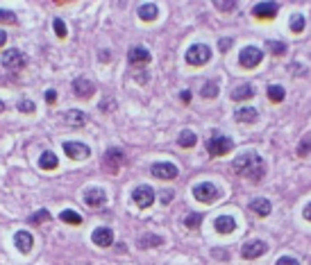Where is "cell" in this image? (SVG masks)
Here are the masks:
<instances>
[{"mask_svg": "<svg viewBox=\"0 0 311 265\" xmlns=\"http://www.w3.org/2000/svg\"><path fill=\"white\" fill-rule=\"evenodd\" d=\"M232 168H234L236 174L250 179V182H261L263 174H266V161L252 150H247V152H243V154L236 157L234 163H232Z\"/></svg>", "mask_w": 311, "mask_h": 265, "instance_id": "1", "label": "cell"}, {"mask_svg": "<svg viewBox=\"0 0 311 265\" xmlns=\"http://www.w3.org/2000/svg\"><path fill=\"white\" fill-rule=\"evenodd\" d=\"M232 147H234V141H232L230 136L220 134V131H216L212 139L207 141V150H209V154H212V157H225Z\"/></svg>", "mask_w": 311, "mask_h": 265, "instance_id": "2", "label": "cell"}, {"mask_svg": "<svg viewBox=\"0 0 311 265\" xmlns=\"http://www.w3.org/2000/svg\"><path fill=\"white\" fill-rule=\"evenodd\" d=\"M193 197L202 204H212L220 197V190L212 182H202V184H198V186H193Z\"/></svg>", "mask_w": 311, "mask_h": 265, "instance_id": "3", "label": "cell"}, {"mask_svg": "<svg viewBox=\"0 0 311 265\" xmlns=\"http://www.w3.org/2000/svg\"><path fill=\"white\" fill-rule=\"evenodd\" d=\"M209 59H212V50L204 43H193L186 50V61L191 63V66H204Z\"/></svg>", "mask_w": 311, "mask_h": 265, "instance_id": "4", "label": "cell"}, {"mask_svg": "<svg viewBox=\"0 0 311 265\" xmlns=\"http://www.w3.org/2000/svg\"><path fill=\"white\" fill-rule=\"evenodd\" d=\"M261 59H263V52L257 46H245L239 55V61L243 68H257L261 63Z\"/></svg>", "mask_w": 311, "mask_h": 265, "instance_id": "5", "label": "cell"}, {"mask_svg": "<svg viewBox=\"0 0 311 265\" xmlns=\"http://www.w3.org/2000/svg\"><path fill=\"white\" fill-rule=\"evenodd\" d=\"M0 61H3V66L9 68V71H20V68L25 66L23 52H18L16 48H12V50H5V55L0 57Z\"/></svg>", "mask_w": 311, "mask_h": 265, "instance_id": "6", "label": "cell"}, {"mask_svg": "<svg viewBox=\"0 0 311 265\" xmlns=\"http://www.w3.org/2000/svg\"><path fill=\"white\" fill-rule=\"evenodd\" d=\"M132 200H134L136 206H141V209H148L152 202H155V190L150 186H136L132 190Z\"/></svg>", "mask_w": 311, "mask_h": 265, "instance_id": "7", "label": "cell"}, {"mask_svg": "<svg viewBox=\"0 0 311 265\" xmlns=\"http://www.w3.org/2000/svg\"><path fill=\"white\" fill-rule=\"evenodd\" d=\"M152 174H155L157 179H175L177 177V166L171 161H157L152 163Z\"/></svg>", "mask_w": 311, "mask_h": 265, "instance_id": "8", "label": "cell"}, {"mask_svg": "<svg viewBox=\"0 0 311 265\" xmlns=\"http://www.w3.org/2000/svg\"><path fill=\"white\" fill-rule=\"evenodd\" d=\"M64 152L68 159H77V161H82V159H87L91 154V150H89V145H84V143H77V141H66L64 143Z\"/></svg>", "mask_w": 311, "mask_h": 265, "instance_id": "9", "label": "cell"}, {"mask_svg": "<svg viewBox=\"0 0 311 265\" xmlns=\"http://www.w3.org/2000/svg\"><path fill=\"white\" fill-rule=\"evenodd\" d=\"M84 204L91 206V209H100V206L107 204V193H105L102 188H98V186L89 188L87 193H84Z\"/></svg>", "mask_w": 311, "mask_h": 265, "instance_id": "10", "label": "cell"}, {"mask_svg": "<svg viewBox=\"0 0 311 265\" xmlns=\"http://www.w3.org/2000/svg\"><path fill=\"white\" fill-rule=\"evenodd\" d=\"M123 161H125L123 152L116 150V147L107 150V152H105V157H102V163H105V168H107L109 172H118V168L123 166Z\"/></svg>", "mask_w": 311, "mask_h": 265, "instance_id": "11", "label": "cell"}, {"mask_svg": "<svg viewBox=\"0 0 311 265\" xmlns=\"http://www.w3.org/2000/svg\"><path fill=\"white\" fill-rule=\"evenodd\" d=\"M268 245L263 240H247L243 247H241V256L243 258H259L261 254H266Z\"/></svg>", "mask_w": 311, "mask_h": 265, "instance_id": "12", "label": "cell"}, {"mask_svg": "<svg viewBox=\"0 0 311 265\" xmlns=\"http://www.w3.org/2000/svg\"><path fill=\"white\" fill-rule=\"evenodd\" d=\"M73 91H75L77 98H91V95L96 93V84L87 77H77L75 82H73Z\"/></svg>", "mask_w": 311, "mask_h": 265, "instance_id": "13", "label": "cell"}, {"mask_svg": "<svg viewBox=\"0 0 311 265\" xmlns=\"http://www.w3.org/2000/svg\"><path fill=\"white\" fill-rule=\"evenodd\" d=\"M128 59H130L132 66H146V63H150V50L143 48V46H134L130 50Z\"/></svg>", "mask_w": 311, "mask_h": 265, "instance_id": "14", "label": "cell"}, {"mask_svg": "<svg viewBox=\"0 0 311 265\" xmlns=\"http://www.w3.org/2000/svg\"><path fill=\"white\" fill-rule=\"evenodd\" d=\"M91 240L96 242L98 247H109L114 242V231L109 229V227H98L91 234Z\"/></svg>", "mask_w": 311, "mask_h": 265, "instance_id": "15", "label": "cell"}, {"mask_svg": "<svg viewBox=\"0 0 311 265\" xmlns=\"http://www.w3.org/2000/svg\"><path fill=\"white\" fill-rule=\"evenodd\" d=\"M277 12H279L277 3H259L252 7V16H255V18H273Z\"/></svg>", "mask_w": 311, "mask_h": 265, "instance_id": "16", "label": "cell"}, {"mask_svg": "<svg viewBox=\"0 0 311 265\" xmlns=\"http://www.w3.org/2000/svg\"><path fill=\"white\" fill-rule=\"evenodd\" d=\"M14 245H16L18 252L28 254L30 250H32V245H34V238H32L30 231H16V236H14Z\"/></svg>", "mask_w": 311, "mask_h": 265, "instance_id": "17", "label": "cell"}, {"mask_svg": "<svg viewBox=\"0 0 311 265\" xmlns=\"http://www.w3.org/2000/svg\"><path fill=\"white\" fill-rule=\"evenodd\" d=\"M64 123L68 125V127H84L87 125V114L84 111H80V109H71V111H66L64 114Z\"/></svg>", "mask_w": 311, "mask_h": 265, "instance_id": "18", "label": "cell"}, {"mask_svg": "<svg viewBox=\"0 0 311 265\" xmlns=\"http://www.w3.org/2000/svg\"><path fill=\"white\" fill-rule=\"evenodd\" d=\"M214 229L218 231V234H232V231L236 229V220L232 218V215H218V218L214 220Z\"/></svg>", "mask_w": 311, "mask_h": 265, "instance_id": "19", "label": "cell"}, {"mask_svg": "<svg viewBox=\"0 0 311 265\" xmlns=\"http://www.w3.org/2000/svg\"><path fill=\"white\" fill-rule=\"evenodd\" d=\"M157 16H159V7H157L155 3H143L139 7V18L141 20H148V23H150V20H155Z\"/></svg>", "mask_w": 311, "mask_h": 265, "instance_id": "20", "label": "cell"}, {"mask_svg": "<svg viewBox=\"0 0 311 265\" xmlns=\"http://www.w3.org/2000/svg\"><path fill=\"white\" fill-rule=\"evenodd\" d=\"M250 209L255 211L257 215H261V218H266V215L271 213V209H273V206H271V202H268L266 197H255V200H252V202H250Z\"/></svg>", "mask_w": 311, "mask_h": 265, "instance_id": "21", "label": "cell"}, {"mask_svg": "<svg viewBox=\"0 0 311 265\" xmlns=\"http://www.w3.org/2000/svg\"><path fill=\"white\" fill-rule=\"evenodd\" d=\"M39 166L44 168V170H55V168L59 166V159H57L55 152L46 150L44 154H41V159H39Z\"/></svg>", "mask_w": 311, "mask_h": 265, "instance_id": "22", "label": "cell"}, {"mask_svg": "<svg viewBox=\"0 0 311 265\" xmlns=\"http://www.w3.org/2000/svg\"><path fill=\"white\" fill-rule=\"evenodd\" d=\"M255 95V86L252 84H241V86H236L234 91H232V100H236V102H241V100H247Z\"/></svg>", "mask_w": 311, "mask_h": 265, "instance_id": "23", "label": "cell"}, {"mask_svg": "<svg viewBox=\"0 0 311 265\" xmlns=\"http://www.w3.org/2000/svg\"><path fill=\"white\" fill-rule=\"evenodd\" d=\"M161 242H164V238L157 236V234H143L139 238V242L136 245L141 247V250H148V247H159Z\"/></svg>", "mask_w": 311, "mask_h": 265, "instance_id": "24", "label": "cell"}, {"mask_svg": "<svg viewBox=\"0 0 311 265\" xmlns=\"http://www.w3.org/2000/svg\"><path fill=\"white\" fill-rule=\"evenodd\" d=\"M236 120H239V123H255V120H257V109H252V107L239 109V111H236Z\"/></svg>", "mask_w": 311, "mask_h": 265, "instance_id": "25", "label": "cell"}, {"mask_svg": "<svg viewBox=\"0 0 311 265\" xmlns=\"http://www.w3.org/2000/svg\"><path fill=\"white\" fill-rule=\"evenodd\" d=\"M59 220H61V222H66V225H82V215L77 213V211H71V209L61 211Z\"/></svg>", "mask_w": 311, "mask_h": 265, "instance_id": "26", "label": "cell"}, {"mask_svg": "<svg viewBox=\"0 0 311 265\" xmlns=\"http://www.w3.org/2000/svg\"><path fill=\"white\" fill-rule=\"evenodd\" d=\"M177 143H180L182 147H193L198 143V136L193 134V131H189V129H184L182 134H180V139H177Z\"/></svg>", "mask_w": 311, "mask_h": 265, "instance_id": "27", "label": "cell"}, {"mask_svg": "<svg viewBox=\"0 0 311 265\" xmlns=\"http://www.w3.org/2000/svg\"><path fill=\"white\" fill-rule=\"evenodd\" d=\"M216 95H218V84H216L214 79H212V82H207V84L202 86V98L212 100V98H216Z\"/></svg>", "mask_w": 311, "mask_h": 265, "instance_id": "28", "label": "cell"}, {"mask_svg": "<svg viewBox=\"0 0 311 265\" xmlns=\"http://www.w3.org/2000/svg\"><path fill=\"white\" fill-rule=\"evenodd\" d=\"M284 95H286V91H284L282 86H268V98H271L273 102H282Z\"/></svg>", "mask_w": 311, "mask_h": 265, "instance_id": "29", "label": "cell"}, {"mask_svg": "<svg viewBox=\"0 0 311 265\" xmlns=\"http://www.w3.org/2000/svg\"><path fill=\"white\" fill-rule=\"evenodd\" d=\"M48 220H50V213L46 209H41V211L30 215V222H32V225H41V222H48Z\"/></svg>", "mask_w": 311, "mask_h": 265, "instance_id": "30", "label": "cell"}, {"mask_svg": "<svg viewBox=\"0 0 311 265\" xmlns=\"http://www.w3.org/2000/svg\"><path fill=\"white\" fill-rule=\"evenodd\" d=\"M268 50H271L273 55L282 57L284 52H286V43H282V41H268Z\"/></svg>", "mask_w": 311, "mask_h": 265, "instance_id": "31", "label": "cell"}, {"mask_svg": "<svg viewBox=\"0 0 311 265\" xmlns=\"http://www.w3.org/2000/svg\"><path fill=\"white\" fill-rule=\"evenodd\" d=\"M309 152H311V136H302V141L298 145V157H307Z\"/></svg>", "mask_w": 311, "mask_h": 265, "instance_id": "32", "label": "cell"}, {"mask_svg": "<svg viewBox=\"0 0 311 265\" xmlns=\"http://www.w3.org/2000/svg\"><path fill=\"white\" fill-rule=\"evenodd\" d=\"M291 30L295 32V34H300V32L304 30V16L302 14H295L291 18Z\"/></svg>", "mask_w": 311, "mask_h": 265, "instance_id": "33", "label": "cell"}, {"mask_svg": "<svg viewBox=\"0 0 311 265\" xmlns=\"http://www.w3.org/2000/svg\"><path fill=\"white\" fill-rule=\"evenodd\" d=\"M0 23L16 25V14H14V12H9V9H0Z\"/></svg>", "mask_w": 311, "mask_h": 265, "instance_id": "34", "label": "cell"}, {"mask_svg": "<svg viewBox=\"0 0 311 265\" xmlns=\"http://www.w3.org/2000/svg\"><path fill=\"white\" fill-rule=\"evenodd\" d=\"M216 9H220V12H232V9L236 7L234 0H216Z\"/></svg>", "mask_w": 311, "mask_h": 265, "instance_id": "35", "label": "cell"}, {"mask_svg": "<svg viewBox=\"0 0 311 265\" xmlns=\"http://www.w3.org/2000/svg\"><path fill=\"white\" fill-rule=\"evenodd\" d=\"M200 222H202V215L191 213V215H186V220H184V225H186L189 229H196V227H200Z\"/></svg>", "mask_w": 311, "mask_h": 265, "instance_id": "36", "label": "cell"}, {"mask_svg": "<svg viewBox=\"0 0 311 265\" xmlns=\"http://www.w3.org/2000/svg\"><path fill=\"white\" fill-rule=\"evenodd\" d=\"M55 34L59 36V39H66V34H68V30H66V25H64V20L61 18H55Z\"/></svg>", "mask_w": 311, "mask_h": 265, "instance_id": "37", "label": "cell"}, {"mask_svg": "<svg viewBox=\"0 0 311 265\" xmlns=\"http://www.w3.org/2000/svg\"><path fill=\"white\" fill-rule=\"evenodd\" d=\"M34 102H32V100H20V102H18V111H20V114H34Z\"/></svg>", "mask_w": 311, "mask_h": 265, "instance_id": "38", "label": "cell"}, {"mask_svg": "<svg viewBox=\"0 0 311 265\" xmlns=\"http://www.w3.org/2000/svg\"><path fill=\"white\" fill-rule=\"evenodd\" d=\"M275 265H300V261L293 258V256H282V258H277Z\"/></svg>", "mask_w": 311, "mask_h": 265, "instance_id": "39", "label": "cell"}, {"mask_svg": "<svg viewBox=\"0 0 311 265\" xmlns=\"http://www.w3.org/2000/svg\"><path fill=\"white\" fill-rule=\"evenodd\" d=\"M46 102H48V104L57 102V91H55V89H48V91H46Z\"/></svg>", "mask_w": 311, "mask_h": 265, "instance_id": "40", "label": "cell"}, {"mask_svg": "<svg viewBox=\"0 0 311 265\" xmlns=\"http://www.w3.org/2000/svg\"><path fill=\"white\" fill-rule=\"evenodd\" d=\"M230 46H232V39H227V36H225V39H220V43H218V48H220L223 52H227Z\"/></svg>", "mask_w": 311, "mask_h": 265, "instance_id": "41", "label": "cell"}, {"mask_svg": "<svg viewBox=\"0 0 311 265\" xmlns=\"http://www.w3.org/2000/svg\"><path fill=\"white\" fill-rule=\"evenodd\" d=\"M171 200H173V190H164V193H161V202L168 204Z\"/></svg>", "mask_w": 311, "mask_h": 265, "instance_id": "42", "label": "cell"}, {"mask_svg": "<svg viewBox=\"0 0 311 265\" xmlns=\"http://www.w3.org/2000/svg\"><path fill=\"white\" fill-rule=\"evenodd\" d=\"M136 82H139V84H146V82H148V73H136Z\"/></svg>", "mask_w": 311, "mask_h": 265, "instance_id": "43", "label": "cell"}, {"mask_svg": "<svg viewBox=\"0 0 311 265\" xmlns=\"http://www.w3.org/2000/svg\"><path fill=\"white\" fill-rule=\"evenodd\" d=\"M302 215H304V218H307V220L311 222V202H309L307 206H304V211H302Z\"/></svg>", "mask_w": 311, "mask_h": 265, "instance_id": "44", "label": "cell"}, {"mask_svg": "<svg viewBox=\"0 0 311 265\" xmlns=\"http://www.w3.org/2000/svg\"><path fill=\"white\" fill-rule=\"evenodd\" d=\"M182 102H191V91H182Z\"/></svg>", "mask_w": 311, "mask_h": 265, "instance_id": "45", "label": "cell"}, {"mask_svg": "<svg viewBox=\"0 0 311 265\" xmlns=\"http://www.w3.org/2000/svg\"><path fill=\"white\" fill-rule=\"evenodd\" d=\"M5 41H7V34H5V32H3V30H0V48H3V46H5Z\"/></svg>", "mask_w": 311, "mask_h": 265, "instance_id": "46", "label": "cell"}, {"mask_svg": "<svg viewBox=\"0 0 311 265\" xmlns=\"http://www.w3.org/2000/svg\"><path fill=\"white\" fill-rule=\"evenodd\" d=\"M5 109V104H3V100H0V111H3Z\"/></svg>", "mask_w": 311, "mask_h": 265, "instance_id": "47", "label": "cell"}]
</instances>
